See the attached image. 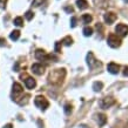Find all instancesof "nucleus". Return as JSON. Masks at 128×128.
Listing matches in <instances>:
<instances>
[{
	"mask_svg": "<svg viewBox=\"0 0 128 128\" xmlns=\"http://www.w3.org/2000/svg\"><path fill=\"white\" fill-rule=\"evenodd\" d=\"M118 19V16L114 13V12H108V13H106L105 16H104V20H105L106 24H108V25H112Z\"/></svg>",
	"mask_w": 128,
	"mask_h": 128,
	"instance_id": "obj_9",
	"label": "nucleus"
},
{
	"mask_svg": "<svg viewBox=\"0 0 128 128\" xmlns=\"http://www.w3.org/2000/svg\"><path fill=\"white\" fill-rule=\"evenodd\" d=\"M114 105H115V99L113 96H105L99 101V106L102 109H108Z\"/></svg>",
	"mask_w": 128,
	"mask_h": 128,
	"instance_id": "obj_4",
	"label": "nucleus"
},
{
	"mask_svg": "<svg viewBox=\"0 0 128 128\" xmlns=\"http://www.w3.org/2000/svg\"><path fill=\"white\" fill-rule=\"evenodd\" d=\"M107 44H108L109 47H112V48H119L121 46V38H119L116 34H109L108 35V39H107Z\"/></svg>",
	"mask_w": 128,
	"mask_h": 128,
	"instance_id": "obj_3",
	"label": "nucleus"
},
{
	"mask_svg": "<svg viewBox=\"0 0 128 128\" xmlns=\"http://www.w3.org/2000/svg\"><path fill=\"white\" fill-rule=\"evenodd\" d=\"M65 113H66L67 115H70V113H72V105L67 104V105L65 106Z\"/></svg>",
	"mask_w": 128,
	"mask_h": 128,
	"instance_id": "obj_23",
	"label": "nucleus"
},
{
	"mask_svg": "<svg viewBox=\"0 0 128 128\" xmlns=\"http://www.w3.org/2000/svg\"><path fill=\"white\" fill-rule=\"evenodd\" d=\"M22 93H24L22 86L20 85V84H18V82H14V84H13V87H12V96L14 98V99H16V98L19 96V95H21Z\"/></svg>",
	"mask_w": 128,
	"mask_h": 128,
	"instance_id": "obj_8",
	"label": "nucleus"
},
{
	"mask_svg": "<svg viewBox=\"0 0 128 128\" xmlns=\"http://www.w3.org/2000/svg\"><path fill=\"white\" fill-rule=\"evenodd\" d=\"M6 2H7V0H0V7L5 8L6 7Z\"/></svg>",
	"mask_w": 128,
	"mask_h": 128,
	"instance_id": "obj_26",
	"label": "nucleus"
},
{
	"mask_svg": "<svg viewBox=\"0 0 128 128\" xmlns=\"http://www.w3.org/2000/svg\"><path fill=\"white\" fill-rule=\"evenodd\" d=\"M124 1H127V2H128V0H124Z\"/></svg>",
	"mask_w": 128,
	"mask_h": 128,
	"instance_id": "obj_32",
	"label": "nucleus"
},
{
	"mask_svg": "<svg viewBox=\"0 0 128 128\" xmlns=\"http://www.w3.org/2000/svg\"><path fill=\"white\" fill-rule=\"evenodd\" d=\"M46 0H33V6L34 7H39L40 5H42Z\"/></svg>",
	"mask_w": 128,
	"mask_h": 128,
	"instance_id": "obj_22",
	"label": "nucleus"
},
{
	"mask_svg": "<svg viewBox=\"0 0 128 128\" xmlns=\"http://www.w3.org/2000/svg\"><path fill=\"white\" fill-rule=\"evenodd\" d=\"M33 16H34V13H33V12H27V13H26V19L27 20H32L33 19Z\"/></svg>",
	"mask_w": 128,
	"mask_h": 128,
	"instance_id": "obj_24",
	"label": "nucleus"
},
{
	"mask_svg": "<svg viewBox=\"0 0 128 128\" xmlns=\"http://www.w3.org/2000/svg\"><path fill=\"white\" fill-rule=\"evenodd\" d=\"M82 20H84L85 24H89V22H92L93 16H90V14H84V16H82Z\"/></svg>",
	"mask_w": 128,
	"mask_h": 128,
	"instance_id": "obj_20",
	"label": "nucleus"
},
{
	"mask_svg": "<svg viewBox=\"0 0 128 128\" xmlns=\"http://www.w3.org/2000/svg\"><path fill=\"white\" fill-rule=\"evenodd\" d=\"M55 52H61V42L55 44Z\"/></svg>",
	"mask_w": 128,
	"mask_h": 128,
	"instance_id": "obj_25",
	"label": "nucleus"
},
{
	"mask_svg": "<svg viewBox=\"0 0 128 128\" xmlns=\"http://www.w3.org/2000/svg\"><path fill=\"white\" fill-rule=\"evenodd\" d=\"M94 2H95V5H96L98 7H99V6H100V7H106V6L109 4L108 0H94Z\"/></svg>",
	"mask_w": 128,
	"mask_h": 128,
	"instance_id": "obj_16",
	"label": "nucleus"
},
{
	"mask_svg": "<svg viewBox=\"0 0 128 128\" xmlns=\"http://www.w3.org/2000/svg\"><path fill=\"white\" fill-rule=\"evenodd\" d=\"M95 118H96V121H98V124H99V126H105L106 122H107V116H106L105 114H98Z\"/></svg>",
	"mask_w": 128,
	"mask_h": 128,
	"instance_id": "obj_13",
	"label": "nucleus"
},
{
	"mask_svg": "<svg viewBox=\"0 0 128 128\" xmlns=\"http://www.w3.org/2000/svg\"><path fill=\"white\" fill-rule=\"evenodd\" d=\"M76 5H78V7L80 10H86V8L88 7L87 0H76Z\"/></svg>",
	"mask_w": 128,
	"mask_h": 128,
	"instance_id": "obj_14",
	"label": "nucleus"
},
{
	"mask_svg": "<svg viewBox=\"0 0 128 128\" xmlns=\"http://www.w3.org/2000/svg\"><path fill=\"white\" fill-rule=\"evenodd\" d=\"M14 25H16V26H18V27H21V26H24V19L21 18V16H18V18H16V19H14Z\"/></svg>",
	"mask_w": 128,
	"mask_h": 128,
	"instance_id": "obj_21",
	"label": "nucleus"
},
{
	"mask_svg": "<svg viewBox=\"0 0 128 128\" xmlns=\"http://www.w3.org/2000/svg\"><path fill=\"white\" fill-rule=\"evenodd\" d=\"M86 60H87V65H88V67L90 70H96V68H100L102 66V64L99 60H96V58L94 56V54L92 52H89L88 54H87Z\"/></svg>",
	"mask_w": 128,
	"mask_h": 128,
	"instance_id": "obj_2",
	"label": "nucleus"
},
{
	"mask_svg": "<svg viewBox=\"0 0 128 128\" xmlns=\"http://www.w3.org/2000/svg\"><path fill=\"white\" fill-rule=\"evenodd\" d=\"M25 86L27 87L28 89H33L36 87V81H35L33 78L31 76H26V80H25Z\"/></svg>",
	"mask_w": 128,
	"mask_h": 128,
	"instance_id": "obj_12",
	"label": "nucleus"
},
{
	"mask_svg": "<svg viewBox=\"0 0 128 128\" xmlns=\"http://www.w3.org/2000/svg\"><path fill=\"white\" fill-rule=\"evenodd\" d=\"M102 88H104V84H102L101 81H95L93 84L94 92H101V90H102Z\"/></svg>",
	"mask_w": 128,
	"mask_h": 128,
	"instance_id": "obj_15",
	"label": "nucleus"
},
{
	"mask_svg": "<svg viewBox=\"0 0 128 128\" xmlns=\"http://www.w3.org/2000/svg\"><path fill=\"white\" fill-rule=\"evenodd\" d=\"M124 76H128V67H124Z\"/></svg>",
	"mask_w": 128,
	"mask_h": 128,
	"instance_id": "obj_29",
	"label": "nucleus"
},
{
	"mask_svg": "<svg viewBox=\"0 0 128 128\" xmlns=\"http://www.w3.org/2000/svg\"><path fill=\"white\" fill-rule=\"evenodd\" d=\"M115 32H116V35L119 38H124L128 35V25H124V24H119L116 27H115Z\"/></svg>",
	"mask_w": 128,
	"mask_h": 128,
	"instance_id": "obj_7",
	"label": "nucleus"
},
{
	"mask_svg": "<svg viewBox=\"0 0 128 128\" xmlns=\"http://www.w3.org/2000/svg\"><path fill=\"white\" fill-rule=\"evenodd\" d=\"M61 44H64L65 46H70V45L73 44V39H72L70 36H66V38H64V40L61 41Z\"/></svg>",
	"mask_w": 128,
	"mask_h": 128,
	"instance_id": "obj_19",
	"label": "nucleus"
},
{
	"mask_svg": "<svg viewBox=\"0 0 128 128\" xmlns=\"http://www.w3.org/2000/svg\"><path fill=\"white\" fill-rule=\"evenodd\" d=\"M6 46V40L4 38H0V47H4Z\"/></svg>",
	"mask_w": 128,
	"mask_h": 128,
	"instance_id": "obj_27",
	"label": "nucleus"
},
{
	"mask_svg": "<svg viewBox=\"0 0 128 128\" xmlns=\"http://www.w3.org/2000/svg\"><path fill=\"white\" fill-rule=\"evenodd\" d=\"M35 58L38 59V60H40V61H46V60H50V59H55V60H56V58H55L54 55L47 54L44 50H36V52H35Z\"/></svg>",
	"mask_w": 128,
	"mask_h": 128,
	"instance_id": "obj_6",
	"label": "nucleus"
},
{
	"mask_svg": "<svg viewBox=\"0 0 128 128\" xmlns=\"http://www.w3.org/2000/svg\"><path fill=\"white\" fill-rule=\"evenodd\" d=\"M34 104H35V106H36L39 109H41V110H46V109L50 107V102H48V100H47L45 96H41V95L35 98Z\"/></svg>",
	"mask_w": 128,
	"mask_h": 128,
	"instance_id": "obj_5",
	"label": "nucleus"
},
{
	"mask_svg": "<svg viewBox=\"0 0 128 128\" xmlns=\"http://www.w3.org/2000/svg\"><path fill=\"white\" fill-rule=\"evenodd\" d=\"M66 11H67V12H73V8H72V7H67Z\"/></svg>",
	"mask_w": 128,
	"mask_h": 128,
	"instance_id": "obj_31",
	"label": "nucleus"
},
{
	"mask_svg": "<svg viewBox=\"0 0 128 128\" xmlns=\"http://www.w3.org/2000/svg\"><path fill=\"white\" fill-rule=\"evenodd\" d=\"M10 38H11V40H13V41L19 40V38H20V32L19 31H13L11 33V35H10Z\"/></svg>",
	"mask_w": 128,
	"mask_h": 128,
	"instance_id": "obj_17",
	"label": "nucleus"
},
{
	"mask_svg": "<svg viewBox=\"0 0 128 128\" xmlns=\"http://www.w3.org/2000/svg\"><path fill=\"white\" fill-rule=\"evenodd\" d=\"M4 128H13V126H12L11 124H6V126H5Z\"/></svg>",
	"mask_w": 128,
	"mask_h": 128,
	"instance_id": "obj_30",
	"label": "nucleus"
},
{
	"mask_svg": "<svg viewBox=\"0 0 128 128\" xmlns=\"http://www.w3.org/2000/svg\"><path fill=\"white\" fill-rule=\"evenodd\" d=\"M107 70L110 74H118L120 72V66L118 64H115V62H110V64H108V66H107Z\"/></svg>",
	"mask_w": 128,
	"mask_h": 128,
	"instance_id": "obj_11",
	"label": "nucleus"
},
{
	"mask_svg": "<svg viewBox=\"0 0 128 128\" xmlns=\"http://www.w3.org/2000/svg\"><path fill=\"white\" fill-rule=\"evenodd\" d=\"M84 35L85 36H92L93 35V28L87 26V27L84 28Z\"/></svg>",
	"mask_w": 128,
	"mask_h": 128,
	"instance_id": "obj_18",
	"label": "nucleus"
},
{
	"mask_svg": "<svg viewBox=\"0 0 128 128\" xmlns=\"http://www.w3.org/2000/svg\"><path fill=\"white\" fill-rule=\"evenodd\" d=\"M76 26V18H73L72 19V27H75Z\"/></svg>",
	"mask_w": 128,
	"mask_h": 128,
	"instance_id": "obj_28",
	"label": "nucleus"
},
{
	"mask_svg": "<svg viewBox=\"0 0 128 128\" xmlns=\"http://www.w3.org/2000/svg\"><path fill=\"white\" fill-rule=\"evenodd\" d=\"M67 72L65 68H58L52 70L48 75V82L53 86H61L66 79Z\"/></svg>",
	"mask_w": 128,
	"mask_h": 128,
	"instance_id": "obj_1",
	"label": "nucleus"
},
{
	"mask_svg": "<svg viewBox=\"0 0 128 128\" xmlns=\"http://www.w3.org/2000/svg\"><path fill=\"white\" fill-rule=\"evenodd\" d=\"M32 70L35 75H42L45 73V66H42L41 64H34L32 65Z\"/></svg>",
	"mask_w": 128,
	"mask_h": 128,
	"instance_id": "obj_10",
	"label": "nucleus"
}]
</instances>
